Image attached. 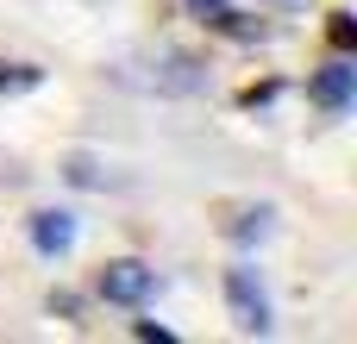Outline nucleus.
<instances>
[{"mask_svg": "<svg viewBox=\"0 0 357 344\" xmlns=\"http://www.w3.org/2000/svg\"><path fill=\"white\" fill-rule=\"evenodd\" d=\"M113 81L119 88H138V94H157V100H195L207 88V69L188 56V50H132L113 63Z\"/></svg>", "mask_w": 357, "mask_h": 344, "instance_id": "nucleus-1", "label": "nucleus"}, {"mask_svg": "<svg viewBox=\"0 0 357 344\" xmlns=\"http://www.w3.org/2000/svg\"><path fill=\"white\" fill-rule=\"evenodd\" d=\"M264 100H276V81H264V88H245V107H264Z\"/></svg>", "mask_w": 357, "mask_h": 344, "instance_id": "nucleus-13", "label": "nucleus"}, {"mask_svg": "<svg viewBox=\"0 0 357 344\" xmlns=\"http://www.w3.org/2000/svg\"><path fill=\"white\" fill-rule=\"evenodd\" d=\"M213 31H226V38H245V44H251V38H270V25H257V19H245V13H226Z\"/></svg>", "mask_w": 357, "mask_h": 344, "instance_id": "nucleus-10", "label": "nucleus"}, {"mask_svg": "<svg viewBox=\"0 0 357 344\" xmlns=\"http://www.w3.org/2000/svg\"><path fill=\"white\" fill-rule=\"evenodd\" d=\"M232 238H238V244H264V238H270V207L238 213V219H232Z\"/></svg>", "mask_w": 357, "mask_h": 344, "instance_id": "nucleus-8", "label": "nucleus"}, {"mask_svg": "<svg viewBox=\"0 0 357 344\" xmlns=\"http://www.w3.org/2000/svg\"><path fill=\"white\" fill-rule=\"evenodd\" d=\"M138 338H144V344H169L176 332H169V326H157V320H138Z\"/></svg>", "mask_w": 357, "mask_h": 344, "instance_id": "nucleus-12", "label": "nucleus"}, {"mask_svg": "<svg viewBox=\"0 0 357 344\" xmlns=\"http://www.w3.org/2000/svg\"><path fill=\"white\" fill-rule=\"evenodd\" d=\"M257 6H276V13H301L307 0H257Z\"/></svg>", "mask_w": 357, "mask_h": 344, "instance_id": "nucleus-14", "label": "nucleus"}, {"mask_svg": "<svg viewBox=\"0 0 357 344\" xmlns=\"http://www.w3.org/2000/svg\"><path fill=\"white\" fill-rule=\"evenodd\" d=\"M314 100L326 107V113H351V100H357V69L339 56V63H326L320 75H314Z\"/></svg>", "mask_w": 357, "mask_h": 344, "instance_id": "nucleus-5", "label": "nucleus"}, {"mask_svg": "<svg viewBox=\"0 0 357 344\" xmlns=\"http://www.w3.org/2000/svg\"><path fill=\"white\" fill-rule=\"evenodd\" d=\"M63 182H75V188H113V175H107V163H94V157H69L63 163Z\"/></svg>", "mask_w": 357, "mask_h": 344, "instance_id": "nucleus-6", "label": "nucleus"}, {"mask_svg": "<svg viewBox=\"0 0 357 344\" xmlns=\"http://www.w3.org/2000/svg\"><path fill=\"white\" fill-rule=\"evenodd\" d=\"M44 81V69H31V63H0V94H31Z\"/></svg>", "mask_w": 357, "mask_h": 344, "instance_id": "nucleus-7", "label": "nucleus"}, {"mask_svg": "<svg viewBox=\"0 0 357 344\" xmlns=\"http://www.w3.org/2000/svg\"><path fill=\"white\" fill-rule=\"evenodd\" d=\"M151 288H157V269H144L138 257H119L100 269V295L113 307H138V301H151Z\"/></svg>", "mask_w": 357, "mask_h": 344, "instance_id": "nucleus-3", "label": "nucleus"}, {"mask_svg": "<svg viewBox=\"0 0 357 344\" xmlns=\"http://www.w3.org/2000/svg\"><path fill=\"white\" fill-rule=\"evenodd\" d=\"M188 13H195L201 25H220V19L232 13V0H188Z\"/></svg>", "mask_w": 357, "mask_h": 344, "instance_id": "nucleus-11", "label": "nucleus"}, {"mask_svg": "<svg viewBox=\"0 0 357 344\" xmlns=\"http://www.w3.org/2000/svg\"><path fill=\"white\" fill-rule=\"evenodd\" d=\"M226 301H232V320H238V332H251V338H264L270 332V295H264V282H257V269H226Z\"/></svg>", "mask_w": 357, "mask_h": 344, "instance_id": "nucleus-2", "label": "nucleus"}, {"mask_svg": "<svg viewBox=\"0 0 357 344\" xmlns=\"http://www.w3.org/2000/svg\"><path fill=\"white\" fill-rule=\"evenodd\" d=\"M326 38H333V50H339V56H351V50H357V19H351V13H333Z\"/></svg>", "mask_w": 357, "mask_h": 344, "instance_id": "nucleus-9", "label": "nucleus"}, {"mask_svg": "<svg viewBox=\"0 0 357 344\" xmlns=\"http://www.w3.org/2000/svg\"><path fill=\"white\" fill-rule=\"evenodd\" d=\"M31 244H38V257H69L75 251V213H63V207L31 213Z\"/></svg>", "mask_w": 357, "mask_h": 344, "instance_id": "nucleus-4", "label": "nucleus"}]
</instances>
